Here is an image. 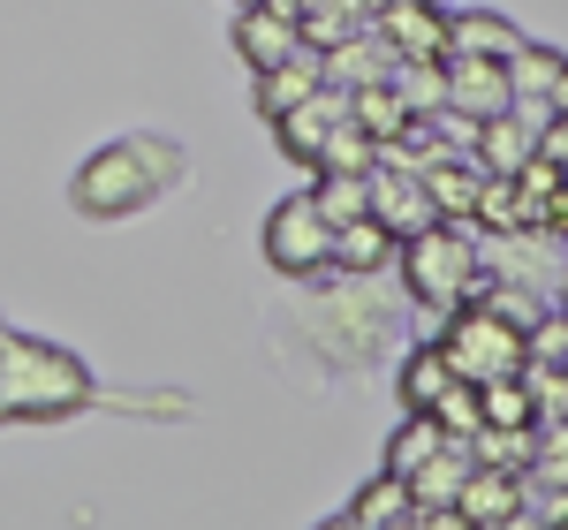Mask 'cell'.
I'll list each match as a JSON object with an SVG mask.
<instances>
[{
  "label": "cell",
  "mask_w": 568,
  "mask_h": 530,
  "mask_svg": "<svg viewBox=\"0 0 568 530\" xmlns=\"http://www.w3.org/2000/svg\"><path fill=\"white\" fill-rule=\"evenodd\" d=\"M463 523L470 530H508L524 523V470H500V462H470V478L455 492Z\"/></svg>",
  "instance_id": "cell-7"
},
{
  "label": "cell",
  "mask_w": 568,
  "mask_h": 530,
  "mask_svg": "<svg viewBox=\"0 0 568 530\" xmlns=\"http://www.w3.org/2000/svg\"><path fill=\"white\" fill-rule=\"evenodd\" d=\"M356 16H364V23H372V16H379V8H387V0H349Z\"/></svg>",
  "instance_id": "cell-31"
},
{
  "label": "cell",
  "mask_w": 568,
  "mask_h": 530,
  "mask_svg": "<svg viewBox=\"0 0 568 530\" xmlns=\"http://www.w3.org/2000/svg\"><path fill=\"white\" fill-rule=\"evenodd\" d=\"M439 440H447V432H439V417H425V409H409V417H402V432L387 440V470L402 478V486H409V470H417V462H425V455H433Z\"/></svg>",
  "instance_id": "cell-24"
},
{
  "label": "cell",
  "mask_w": 568,
  "mask_h": 530,
  "mask_svg": "<svg viewBox=\"0 0 568 530\" xmlns=\"http://www.w3.org/2000/svg\"><path fill=\"white\" fill-rule=\"evenodd\" d=\"M296 31H304L311 53H326V45H342L349 31H364V16H356L349 0H311L304 16H296Z\"/></svg>",
  "instance_id": "cell-26"
},
{
  "label": "cell",
  "mask_w": 568,
  "mask_h": 530,
  "mask_svg": "<svg viewBox=\"0 0 568 530\" xmlns=\"http://www.w3.org/2000/svg\"><path fill=\"white\" fill-rule=\"evenodd\" d=\"M372 160H379V144H372V136L356 130V122H334L311 167H334V175H372Z\"/></svg>",
  "instance_id": "cell-25"
},
{
  "label": "cell",
  "mask_w": 568,
  "mask_h": 530,
  "mask_svg": "<svg viewBox=\"0 0 568 530\" xmlns=\"http://www.w3.org/2000/svg\"><path fill=\"white\" fill-rule=\"evenodd\" d=\"M402 251V273H409V296L425 310H455V304H470L485 288V265L478 251H470V235L455 221H433V227H417L409 243H394Z\"/></svg>",
  "instance_id": "cell-2"
},
{
  "label": "cell",
  "mask_w": 568,
  "mask_h": 530,
  "mask_svg": "<svg viewBox=\"0 0 568 530\" xmlns=\"http://www.w3.org/2000/svg\"><path fill=\"white\" fill-rule=\"evenodd\" d=\"M387 84L402 91L409 114H439V106H447V61H394Z\"/></svg>",
  "instance_id": "cell-23"
},
{
  "label": "cell",
  "mask_w": 568,
  "mask_h": 530,
  "mask_svg": "<svg viewBox=\"0 0 568 530\" xmlns=\"http://www.w3.org/2000/svg\"><path fill=\"white\" fill-rule=\"evenodd\" d=\"M334 122H349V84H318V91H304L281 122H273V136H281V152L288 160H318V144H326V130Z\"/></svg>",
  "instance_id": "cell-9"
},
{
  "label": "cell",
  "mask_w": 568,
  "mask_h": 530,
  "mask_svg": "<svg viewBox=\"0 0 568 530\" xmlns=\"http://www.w3.org/2000/svg\"><path fill=\"white\" fill-rule=\"evenodd\" d=\"M364 190H372V221L387 227L394 243H409L417 227H433V221H439V213H433V197H425V182H417V175H402V167H379V160H372Z\"/></svg>",
  "instance_id": "cell-10"
},
{
  "label": "cell",
  "mask_w": 568,
  "mask_h": 530,
  "mask_svg": "<svg viewBox=\"0 0 568 530\" xmlns=\"http://www.w3.org/2000/svg\"><path fill=\"white\" fill-rule=\"evenodd\" d=\"M160 182H168L160 144H106V152H91L84 167H77V190L69 197H77L84 221H122V213L160 197Z\"/></svg>",
  "instance_id": "cell-3"
},
{
  "label": "cell",
  "mask_w": 568,
  "mask_h": 530,
  "mask_svg": "<svg viewBox=\"0 0 568 530\" xmlns=\"http://www.w3.org/2000/svg\"><path fill=\"white\" fill-rule=\"evenodd\" d=\"M546 99H554V114H568V61H561V77H554V91H546Z\"/></svg>",
  "instance_id": "cell-30"
},
{
  "label": "cell",
  "mask_w": 568,
  "mask_h": 530,
  "mask_svg": "<svg viewBox=\"0 0 568 530\" xmlns=\"http://www.w3.org/2000/svg\"><path fill=\"white\" fill-rule=\"evenodd\" d=\"M433 417H439V432L470 440V432H478V387H470V379H455V387L433 401Z\"/></svg>",
  "instance_id": "cell-27"
},
{
  "label": "cell",
  "mask_w": 568,
  "mask_h": 530,
  "mask_svg": "<svg viewBox=\"0 0 568 530\" xmlns=\"http://www.w3.org/2000/svg\"><path fill=\"white\" fill-rule=\"evenodd\" d=\"M349 122L372 136V144H394V136L409 130L417 114L402 106V91H394V84H356V91H349Z\"/></svg>",
  "instance_id": "cell-18"
},
{
  "label": "cell",
  "mask_w": 568,
  "mask_h": 530,
  "mask_svg": "<svg viewBox=\"0 0 568 530\" xmlns=\"http://www.w3.org/2000/svg\"><path fill=\"white\" fill-rule=\"evenodd\" d=\"M318 77H326V84H349V91L356 84H387V77H394V45L364 23V31H349L342 45L318 53Z\"/></svg>",
  "instance_id": "cell-12"
},
{
  "label": "cell",
  "mask_w": 568,
  "mask_h": 530,
  "mask_svg": "<svg viewBox=\"0 0 568 530\" xmlns=\"http://www.w3.org/2000/svg\"><path fill=\"white\" fill-rule=\"evenodd\" d=\"M516 45H524V31H516L508 16H493V8L447 16V53H493V61H508Z\"/></svg>",
  "instance_id": "cell-16"
},
{
  "label": "cell",
  "mask_w": 568,
  "mask_h": 530,
  "mask_svg": "<svg viewBox=\"0 0 568 530\" xmlns=\"http://www.w3.org/2000/svg\"><path fill=\"white\" fill-rule=\"evenodd\" d=\"M439 349L455 364V379H470V387L478 379H508V371H524V326H508L500 310H485V304H455Z\"/></svg>",
  "instance_id": "cell-4"
},
{
  "label": "cell",
  "mask_w": 568,
  "mask_h": 530,
  "mask_svg": "<svg viewBox=\"0 0 568 530\" xmlns=\"http://www.w3.org/2000/svg\"><path fill=\"white\" fill-rule=\"evenodd\" d=\"M334 523H349V530H379V523H409V486L394 478V470H379L372 486L349 500V516H334Z\"/></svg>",
  "instance_id": "cell-20"
},
{
  "label": "cell",
  "mask_w": 568,
  "mask_h": 530,
  "mask_svg": "<svg viewBox=\"0 0 568 530\" xmlns=\"http://www.w3.org/2000/svg\"><path fill=\"white\" fill-rule=\"evenodd\" d=\"M554 304H561V310H568V265H561V296H554Z\"/></svg>",
  "instance_id": "cell-32"
},
{
  "label": "cell",
  "mask_w": 568,
  "mask_h": 530,
  "mask_svg": "<svg viewBox=\"0 0 568 530\" xmlns=\"http://www.w3.org/2000/svg\"><path fill=\"white\" fill-rule=\"evenodd\" d=\"M470 455L478 462H500V470H530L538 462V425H478L470 432Z\"/></svg>",
  "instance_id": "cell-22"
},
{
  "label": "cell",
  "mask_w": 568,
  "mask_h": 530,
  "mask_svg": "<svg viewBox=\"0 0 568 530\" xmlns=\"http://www.w3.org/2000/svg\"><path fill=\"white\" fill-rule=\"evenodd\" d=\"M235 53H243L251 77H258L273 61L304 53V31H296V16H281V8H265V0H235Z\"/></svg>",
  "instance_id": "cell-11"
},
{
  "label": "cell",
  "mask_w": 568,
  "mask_h": 530,
  "mask_svg": "<svg viewBox=\"0 0 568 530\" xmlns=\"http://www.w3.org/2000/svg\"><path fill=\"white\" fill-rule=\"evenodd\" d=\"M91 401V371L69 349H53L39 334H0V417H77Z\"/></svg>",
  "instance_id": "cell-1"
},
{
  "label": "cell",
  "mask_w": 568,
  "mask_h": 530,
  "mask_svg": "<svg viewBox=\"0 0 568 530\" xmlns=\"http://www.w3.org/2000/svg\"><path fill=\"white\" fill-rule=\"evenodd\" d=\"M318 84H326V77H318V53L304 45V53H288V61L258 69V114H265V122H281V114H288L304 91H318Z\"/></svg>",
  "instance_id": "cell-15"
},
{
  "label": "cell",
  "mask_w": 568,
  "mask_h": 530,
  "mask_svg": "<svg viewBox=\"0 0 568 530\" xmlns=\"http://www.w3.org/2000/svg\"><path fill=\"white\" fill-rule=\"evenodd\" d=\"M508 61L493 53H447V114L463 122H485V114H508Z\"/></svg>",
  "instance_id": "cell-6"
},
{
  "label": "cell",
  "mask_w": 568,
  "mask_h": 530,
  "mask_svg": "<svg viewBox=\"0 0 568 530\" xmlns=\"http://www.w3.org/2000/svg\"><path fill=\"white\" fill-rule=\"evenodd\" d=\"M417 182H425V197H433L439 221L470 227V205H478V182H485V167L470 160V152H439V160H433Z\"/></svg>",
  "instance_id": "cell-14"
},
{
  "label": "cell",
  "mask_w": 568,
  "mask_h": 530,
  "mask_svg": "<svg viewBox=\"0 0 568 530\" xmlns=\"http://www.w3.org/2000/svg\"><path fill=\"white\" fill-rule=\"evenodd\" d=\"M311 205H318V221H326V227H349V221L372 213V190H364V175H334V167H318Z\"/></svg>",
  "instance_id": "cell-21"
},
{
  "label": "cell",
  "mask_w": 568,
  "mask_h": 530,
  "mask_svg": "<svg viewBox=\"0 0 568 530\" xmlns=\"http://www.w3.org/2000/svg\"><path fill=\"white\" fill-rule=\"evenodd\" d=\"M530 152H538V130H530L516 106H508V114H485L478 130H470V160H478L485 175H516Z\"/></svg>",
  "instance_id": "cell-13"
},
{
  "label": "cell",
  "mask_w": 568,
  "mask_h": 530,
  "mask_svg": "<svg viewBox=\"0 0 568 530\" xmlns=\"http://www.w3.org/2000/svg\"><path fill=\"white\" fill-rule=\"evenodd\" d=\"M546 523H568V486H554V500H546Z\"/></svg>",
  "instance_id": "cell-29"
},
{
  "label": "cell",
  "mask_w": 568,
  "mask_h": 530,
  "mask_svg": "<svg viewBox=\"0 0 568 530\" xmlns=\"http://www.w3.org/2000/svg\"><path fill=\"white\" fill-rule=\"evenodd\" d=\"M372 31L394 45V61H447V16L439 0H387Z\"/></svg>",
  "instance_id": "cell-8"
},
{
  "label": "cell",
  "mask_w": 568,
  "mask_h": 530,
  "mask_svg": "<svg viewBox=\"0 0 568 530\" xmlns=\"http://www.w3.org/2000/svg\"><path fill=\"white\" fill-rule=\"evenodd\" d=\"M387 258H394V235L372 221V213L349 221V227H334V273H379Z\"/></svg>",
  "instance_id": "cell-19"
},
{
  "label": "cell",
  "mask_w": 568,
  "mask_h": 530,
  "mask_svg": "<svg viewBox=\"0 0 568 530\" xmlns=\"http://www.w3.org/2000/svg\"><path fill=\"white\" fill-rule=\"evenodd\" d=\"M394 387H402V409H425V417H433V401L455 387V364H447L439 342H425V349L402 356V379H394Z\"/></svg>",
  "instance_id": "cell-17"
},
{
  "label": "cell",
  "mask_w": 568,
  "mask_h": 530,
  "mask_svg": "<svg viewBox=\"0 0 568 530\" xmlns=\"http://www.w3.org/2000/svg\"><path fill=\"white\" fill-rule=\"evenodd\" d=\"M265 265L273 273H288V281H318V273H334V227L318 221V205L304 197H281L273 213H265Z\"/></svg>",
  "instance_id": "cell-5"
},
{
  "label": "cell",
  "mask_w": 568,
  "mask_h": 530,
  "mask_svg": "<svg viewBox=\"0 0 568 530\" xmlns=\"http://www.w3.org/2000/svg\"><path fill=\"white\" fill-rule=\"evenodd\" d=\"M538 160H554L568 175V114H546V122H538Z\"/></svg>",
  "instance_id": "cell-28"
}]
</instances>
